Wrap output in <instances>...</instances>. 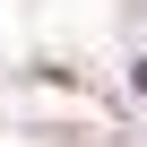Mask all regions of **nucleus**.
I'll return each instance as SVG.
<instances>
[{"label":"nucleus","mask_w":147,"mask_h":147,"mask_svg":"<svg viewBox=\"0 0 147 147\" xmlns=\"http://www.w3.org/2000/svg\"><path fill=\"white\" fill-rule=\"evenodd\" d=\"M138 95H147V61H138Z\"/></svg>","instance_id":"obj_1"}]
</instances>
